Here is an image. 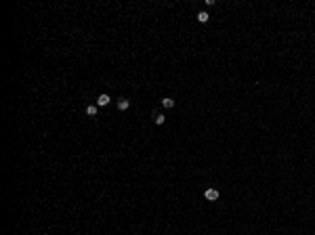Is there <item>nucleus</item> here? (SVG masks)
Returning a JSON list of instances; mask_svg holds the SVG:
<instances>
[{"label": "nucleus", "mask_w": 315, "mask_h": 235, "mask_svg": "<svg viewBox=\"0 0 315 235\" xmlns=\"http://www.w3.org/2000/svg\"><path fill=\"white\" fill-rule=\"evenodd\" d=\"M164 120H166V118H164V113H158V116H155V124L162 126V124H164Z\"/></svg>", "instance_id": "0eeeda50"}, {"label": "nucleus", "mask_w": 315, "mask_h": 235, "mask_svg": "<svg viewBox=\"0 0 315 235\" xmlns=\"http://www.w3.org/2000/svg\"><path fill=\"white\" fill-rule=\"evenodd\" d=\"M204 197H206L208 201H217L218 197H221V193H218V189L210 187V189H206V191H204Z\"/></svg>", "instance_id": "f257e3e1"}, {"label": "nucleus", "mask_w": 315, "mask_h": 235, "mask_svg": "<svg viewBox=\"0 0 315 235\" xmlns=\"http://www.w3.org/2000/svg\"><path fill=\"white\" fill-rule=\"evenodd\" d=\"M97 107L99 105H88L86 107V116H97Z\"/></svg>", "instance_id": "423d86ee"}, {"label": "nucleus", "mask_w": 315, "mask_h": 235, "mask_svg": "<svg viewBox=\"0 0 315 235\" xmlns=\"http://www.w3.org/2000/svg\"><path fill=\"white\" fill-rule=\"evenodd\" d=\"M162 105H164V107H168V109H170V107H175V101H172V99H170V97H164V99H162Z\"/></svg>", "instance_id": "39448f33"}, {"label": "nucleus", "mask_w": 315, "mask_h": 235, "mask_svg": "<svg viewBox=\"0 0 315 235\" xmlns=\"http://www.w3.org/2000/svg\"><path fill=\"white\" fill-rule=\"evenodd\" d=\"M109 101H112V99L107 97V95H99V99H97V105H99V107H105V105H109Z\"/></svg>", "instance_id": "f03ea898"}, {"label": "nucleus", "mask_w": 315, "mask_h": 235, "mask_svg": "<svg viewBox=\"0 0 315 235\" xmlns=\"http://www.w3.org/2000/svg\"><path fill=\"white\" fill-rule=\"evenodd\" d=\"M128 107H130V101H128V99H120L118 101V109L120 111H126Z\"/></svg>", "instance_id": "7ed1b4c3"}, {"label": "nucleus", "mask_w": 315, "mask_h": 235, "mask_svg": "<svg viewBox=\"0 0 315 235\" xmlns=\"http://www.w3.org/2000/svg\"><path fill=\"white\" fill-rule=\"evenodd\" d=\"M208 19H210V15L206 13V11H200V13H197V21H200V23H206Z\"/></svg>", "instance_id": "20e7f679"}]
</instances>
